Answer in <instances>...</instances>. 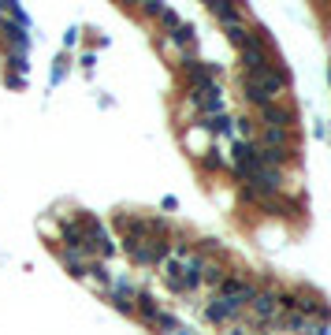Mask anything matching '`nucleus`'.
Masks as SVG:
<instances>
[{
	"mask_svg": "<svg viewBox=\"0 0 331 335\" xmlns=\"http://www.w3.org/2000/svg\"><path fill=\"white\" fill-rule=\"evenodd\" d=\"M246 306H238V302H231L224 294H212L209 298V306H205V316H209L212 324H231V321H238Z\"/></svg>",
	"mask_w": 331,
	"mask_h": 335,
	"instance_id": "1",
	"label": "nucleus"
},
{
	"mask_svg": "<svg viewBox=\"0 0 331 335\" xmlns=\"http://www.w3.org/2000/svg\"><path fill=\"white\" fill-rule=\"evenodd\" d=\"M294 123H298V116H294V108H287V104H264L261 108V127H272V131H294Z\"/></svg>",
	"mask_w": 331,
	"mask_h": 335,
	"instance_id": "2",
	"label": "nucleus"
},
{
	"mask_svg": "<svg viewBox=\"0 0 331 335\" xmlns=\"http://www.w3.org/2000/svg\"><path fill=\"white\" fill-rule=\"evenodd\" d=\"M249 309H253L257 321H275L279 316V291H257L253 302H249Z\"/></svg>",
	"mask_w": 331,
	"mask_h": 335,
	"instance_id": "3",
	"label": "nucleus"
},
{
	"mask_svg": "<svg viewBox=\"0 0 331 335\" xmlns=\"http://www.w3.org/2000/svg\"><path fill=\"white\" fill-rule=\"evenodd\" d=\"M104 294L112 298V306H116V309H123V313H134V298H138V291H134V287H131L127 279H112Z\"/></svg>",
	"mask_w": 331,
	"mask_h": 335,
	"instance_id": "4",
	"label": "nucleus"
},
{
	"mask_svg": "<svg viewBox=\"0 0 331 335\" xmlns=\"http://www.w3.org/2000/svg\"><path fill=\"white\" fill-rule=\"evenodd\" d=\"M209 11H212V15H216V19L224 23V26H234V23H242V19H246V15H242V8H234L231 0H212V4H209Z\"/></svg>",
	"mask_w": 331,
	"mask_h": 335,
	"instance_id": "5",
	"label": "nucleus"
},
{
	"mask_svg": "<svg viewBox=\"0 0 331 335\" xmlns=\"http://www.w3.org/2000/svg\"><path fill=\"white\" fill-rule=\"evenodd\" d=\"M134 313L141 316V321H153V316L160 313V306H156V298H153V294L138 291V298H134Z\"/></svg>",
	"mask_w": 331,
	"mask_h": 335,
	"instance_id": "6",
	"label": "nucleus"
},
{
	"mask_svg": "<svg viewBox=\"0 0 331 335\" xmlns=\"http://www.w3.org/2000/svg\"><path fill=\"white\" fill-rule=\"evenodd\" d=\"M249 335H253V331H249Z\"/></svg>",
	"mask_w": 331,
	"mask_h": 335,
	"instance_id": "7",
	"label": "nucleus"
}]
</instances>
